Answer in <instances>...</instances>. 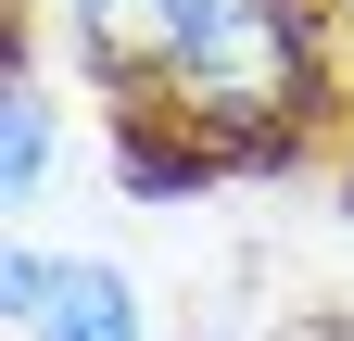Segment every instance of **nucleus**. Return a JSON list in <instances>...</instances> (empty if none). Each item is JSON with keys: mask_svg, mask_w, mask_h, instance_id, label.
Here are the masks:
<instances>
[{"mask_svg": "<svg viewBox=\"0 0 354 341\" xmlns=\"http://www.w3.org/2000/svg\"><path fill=\"white\" fill-rule=\"evenodd\" d=\"M203 13H215V0H76V38H88L102 76H165L203 38Z\"/></svg>", "mask_w": 354, "mask_h": 341, "instance_id": "3", "label": "nucleus"}, {"mask_svg": "<svg viewBox=\"0 0 354 341\" xmlns=\"http://www.w3.org/2000/svg\"><path fill=\"white\" fill-rule=\"evenodd\" d=\"M317 341H342V329H317Z\"/></svg>", "mask_w": 354, "mask_h": 341, "instance_id": "5", "label": "nucleus"}, {"mask_svg": "<svg viewBox=\"0 0 354 341\" xmlns=\"http://www.w3.org/2000/svg\"><path fill=\"white\" fill-rule=\"evenodd\" d=\"M304 89H317V38H304V0H215L203 38L165 64V101L203 126V139H279V126L304 114Z\"/></svg>", "mask_w": 354, "mask_h": 341, "instance_id": "1", "label": "nucleus"}, {"mask_svg": "<svg viewBox=\"0 0 354 341\" xmlns=\"http://www.w3.org/2000/svg\"><path fill=\"white\" fill-rule=\"evenodd\" d=\"M13 329L26 341H140V304L88 253H13Z\"/></svg>", "mask_w": 354, "mask_h": 341, "instance_id": "2", "label": "nucleus"}, {"mask_svg": "<svg viewBox=\"0 0 354 341\" xmlns=\"http://www.w3.org/2000/svg\"><path fill=\"white\" fill-rule=\"evenodd\" d=\"M0 139H13V164H0V190H13V202H38V190H51V101H38V76H13V89H0Z\"/></svg>", "mask_w": 354, "mask_h": 341, "instance_id": "4", "label": "nucleus"}]
</instances>
